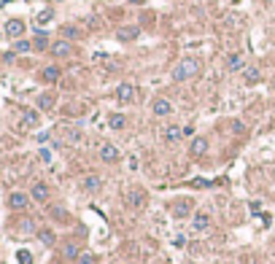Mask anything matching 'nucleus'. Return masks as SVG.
<instances>
[{"mask_svg": "<svg viewBox=\"0 0 275 264\" xmlns=\"http://www.w3.org/2000/svg\"><path fill=\"white\" fill-rule=\"evenodd\" d=\"M200 70H203V65H200V59L197 57H184L181 62L176 65V70H173V81H189V78L194 76H200Z\"/></svg>", "mask_w": 275, "mask_h": 264, "instance_id": "obj_1", "label": "nucleus"}, {"mask_svg": "<svg viewBox=\"0 0 275 264\" xmlns=\"http://www.w3.org/2000/svg\"><path fill=\"white\" fill-rule=\"evenodd\" d=\"M124 200H127V205L130 208H135V210H140L149 202V194H146L140 186H132V189H127V194H124Z\"/></svg>", "mask_w": 275, "mask_h": 264, "instance_id": "obj_2", "label": "nucleus"}, {"mask_svg": "<svg viewBox=\"0 0 275 264\" xmlns=\"http://www.w3.org/2000/svg\"><path fill=\"white\" fill-rule=\"evenodd\" d=\"M208 148H211V140L203 135H197V137H192V146H189V154L194 156V159H200V156H205L208 154Z\"/></svg>", "mask_w": 275, "mask_h": 264, "instance_id": "obj_3", "label": "nucleus"}, {"mask_svg": "<svg viewBox=\"0 0 275 264\" xmlns=\"http://www.w3.org/2000/svg\"><path fill=\"white\" fill-rule=\"evenodd\" d=\"M49 51H51V57H57V59L70 57V54H73V43L65 41V38H59V41H54V43L49 46Z\"/></svg>", "mask_w": 275, "mask_h": 264, "instance_id": "obj_4", "label": "nucleus"}, {"mask_svg": "<svg viewBox=\"0 0 275 264\" xmlns=\"http://www.w3.org/2000/svg\"><path fill=\"white\" fill-rule=\"evenodd\" d=\"M30 200H32V197L24 194V191H11V194H8V208L11 210H24L30 205Z\"/></svg>", "mask_w": 275, "mask_h": 264, "instance_id": "obj_5", "label": "nucleus"}, {"mask_svg": "<svg viewBox=\"0 0 275 264\" xmlns=\"http://www.w3.org/2000/svg\"><path fill=\"white\" fill-rule=\"evenodd\" d=\"M170 213L176 216V219H186V216H192V200H186V197H181L170 205Z\"/></svg>", "mask_w": 275, "mask_h": 264, "instance_id": "obj_6", "label": "nucleus"}, {"mask_svg": "<svg viewBox=\"0 0 275 264\" xmlns=\"http://www.w3.org/2000/svg\"><path fill=\"white\" fill-rule=\"evenodd\" d=\"M151 114H154V116H159V119L170 116V114H173V103H170V100H165V97H157V100L151 103Z\"/></svg>", "mask_w": 275, "mask_h": 264, "instance_id": "obj_7", "label": "nucleus"}, {"mask_svg": "<svg viewBox=\"0 0 275 264\" xmlns=\"http://www.w3.org/2000/svg\"><path fill=\"white\" fill-rule=\"evenodd\" d=\"M135 95H138L135 84H119V87H116V100L119 103H132V100H135Z\"/></svg>", "mask_w": 275, "mask_h": 264, "instance_id": "obj_8", "label": "nucleus"}, {"mask_svg": "<svg viewBox=\"0 0 275 264\" xmlns=\"http://www.w3.org/2000/svg\"><path fill=\"white\" fill-rule=\"evenodd\" d=\"M5 35L19 41V38L24 35V22L22 19H8V22H5Z\"/></svg>", "mask_w": 275, "mask_h": 264, "instance_id": "obj_9", "label": "nucleus"}, {"mask_svg": "<svg viewBox=\"0 0 275 264\" xmlns=\"http://www.w3.org/2000/svg\"><path fill=\"white\" fill-rule=\"evenodd\" d=\"M30 197H32V200H35V202H49V197H51V189L46 186V183H41V181H38V183H32V189H30Z\"/></svg>", "mask_w": 275, "mask_h": 264, "instance_id": "obj_10", "label": "nucleus"}, {"mask_svg": "<svg viewBox=\"0 0 275 264\" xmlns=\"http://www.w3.org/2000/svg\"><path fill=\"white\" fill-rule=\"evenodd\" d=\"M100 159L108 162V164H116L119 162V148L113 146V143H103V146H100Z\"/></svg>", "mask_w": 275, "mask_h": 264, "instance_id": "obj_11", "label": "nucleus"}, {"mask_svg": "<svg viewBox=\"0 0 275 264\" xmlns=\"http://www.w3.org/2000/svg\"><path fill=\"white\" fill-rule=\"evenodd\" d=\"M81 189H84V191H89V194H97V191L103 189V178H100V175H84Z\"/></svg>", "mask_w": 275, "mask_h": 264, "instance_id": "obj_12", "label": "nucleus"}, {"mask_svg": "<svg viewBox=\"0 0 275 264\" xmlns=\"http://www.w3.org/2000/svg\"><path fill=\"white\" fill-rule=\"evenodd\" d=\"M192 227L197 229V232H205V229L211 227V213H205V210H197V213L192 216Z\"/></svg>", "mask_w": 275, "mask_h": 264, "instance_id": "obj_13", "label": "nucleus"}, {"mask_svg": "<svg viewBox=\"0 0 275 264\" xmlns=\"http://www.w3.org/2000/svg\"><path fill=\"white\" fill-rule=\"evenodd\" d=\"M140 35V27H135V24H130V27H119L116 30V38H119V41H135V38Z\"/></svg>", "mask_w": 275, "mask_h": 264, "instance_id": "obj_14", "label": "nucleus"}, {"mask_svg": "<svg viewBox=\"0 0 275 264\" xmlns=\"http://www.w3.org/2000/svg\"><path fill=\"white\" fill-rule=\"evenodd\" d=\"M59 76H62V70H59L57 65H49V68H43V70H41V81H46V84L59 81Z\"/></svg>", "mask_w": 275, "mask_h": 264, "instance_id": "obj_15", "label": "nucleus"}, {"mask_svg": "<svg viewBox=\"0 0 275 264\" xmlns=\"http://www.w3.org/2000/svg\"><path fill=\"white\" fill-rule=\"evenodd\" d=\"M259 78H262V70L257 68V65H246L243 68V81L246 84H259Z\"/></svg>", "mask_w": 275, "mask_h": 264, "instance_id": "obj_16", "label": "nucleus"}, {"mask_svg": "<svg viewBox=\"0 0 275 264\" xmlns=\"http://www.w3.org/2000/svg\"><path fill=\"white\" fill-rule=\"evenodd\" d=\"M35 235H38V240H41V246H46V248H51L57 243V235L51 232V229H38Z\"/></svg>", "mask_w": 275, "mask_h": 264, "instance_id": "obj_17", "label": "nucleus"}, {"mask_svg": "<svg viewBox=\"0 0 275 264\" xmlns=\"http://www.w3.org/2000/svg\"><path fill=\"white\" fill-rule=\"evenodd\" d=\"M227 68H230L232 73H238V70H243V68H246L243 57H240V54H230V57H227Z\"/></svg>", "mask_w": 275, "mask_h": 264, "instance_id": "obj_18", "label": "nucleus"}, {"mask_svg": "<svg viewBox=\"0 0 275 264\" xmlns=\"http://www.w3.org/2000/svg\"><path fill=\"white\" fill-rule=\"evenodd\" d=\"M108 127L111 130H124L127 127V116L124 114H111L108 116Z\"/></svg>", "mask_w": 275, "mask_h": 264, "instance_id": "obj_19", "label": "nucleus"}, {"mask_svg": "<svg viewBox=\"0 0 275 264\" xmlns=\"http://www.w3.org/2000/svg\"><path fill=\"white\" fill-rule=\"evenodd\" d=\"M181 135H184V130L176 127V124H170V127L165 130V140H167V143H176V140H181Z\"/></svg>", "mask_w": 275, "mask_h": 264, "instance_id": "obj_20", "label": "nucleus"}, {"mask_svg": "<svg viewBox=\"0 0 275 264\" xmlns=\"http://www.w3.org/2000/svg\"><path fill=\"white\" fill-rule=\"evenodd\" d=\"M62 256H65V259H78V256H81V248H78V243H68V246L62 248Z\"/></svg>", "mask_w": 275, "mask_h": 264, "instance_id": "obj_21", "label": "nucleus"}, {"mask_svg": "<svg viewBox=\"0 0 275 264\" xmlns=\"http://www.w3.org/2000/svg\"><path fill=\"white\" fill-rule=\"evenodd\" d=\"M22 124H24L27 130L38 127V114H35V111H24V114H22Z\"/></svg>", "mask_w": 275, "mask_h": 264, "instance_id": "obj_22", "label": "nucleus"}, {"mask_svg": "<svg viewBox=\"0 0 275 264\" xmlns=\"http://www.w3.org/2000/svg\"><path fill=\"white\" fill-rule=\"evenodd\" d=\"M38 108H41V111H51V108H54V95H49V92L41 95V97H38Z\"/></svg>", "mask_w": 275, "mask_h": 264, "instance_id": "obj_23", "label": "nucleus"}, {"mask_svg": "<svg viewBox=\"0 0 275 264\" xmlns=\"http://www.w3.org/2000/svg\"><path fill=\"white\" fill-rule=\"evenodd\" d=\"M16 229H19V235H32V232H35V221H32V219H22Z\"/></svg>", "mask_w": 275, "mask_h": 264, "instance_id": "obj_24", "label": "nucleus"}, {"mask_svg": "<svg viewBox=\"0 0 275 264\" xmlns=\"http://www.w3.org/2000/svg\"><path fill=\"white\" fill-rule=\"evenodd\" d=\"M32 46H35L38 51L49 49V35H46V32H38V35H35V43H32Z\"/></svg>", "mask_w": 275, "mask_h": 264, "instance_id": "obj_25", "label": "nucleus"}, {"mask_svg": "<svg viewBox=\"0 0 275 264\" xmlns=\"http://www.w3.org/2000/svg\"><path fill=\"white\" fill-rule=\"evenodd\" d=\"M62 38H65V41H73V38H78V27H73V24H65V27H62Z\"/></svg>", "mask_w": 275, "mask_h": 264, "instance_id": "obj_26", "label": "nucleus"}, {"mask_svg": "<svg viewBox=\"0 0 275 264\" xmlns=\"http://www.w3.org/2000/svg\"><path fill=\"white\" fill-rule=\"evenodd\" d=\"M76 262H78V264H97V256L89 254V251H81V256H78Z\"/></svg>", "mask_w": 275, "mask_h": 264, "instance_id": "obj_27", "label": "nucleus"}, {"mask_svg": "<svg viewBox=\"0 0 275 264\" xmlns=\"http://www.w3.org/2000/svg\"><path fill=\"white\" fill-rule=\"evenodd\" d=\"M32 49V43L30 41H24V38H19L16 46H14V51H19V54H24V51H30Z\"/></svg>", "mask_w": 275, "mask_h": 264, "instance_id": "obj_28", "label": "nucleus"}, {"mask_svg": "<svg viewBox=\"0 0 275 264\" xmlns=\"http://www.w3.org/2000/svg\"><path fill=\"white\" fill-rule=\"evenodd\" d=\"M16 262H19V264H32L30 251H19V254H16Z\"/></svg>", "mask_w": 275, "mask_h": 264, "instance_id": "obj_29", "label": "nucleus"}, {"mask_svg": "<svg viewBox=\"0 0 275 264\" xmlns=\"http://www.w3.org/2000/svg\"><path fill=\"white\" fill-rule=\"evenodd\" d=\"M51 216H54L57 221H65V219H68V213H65L62 208H51Z\"/></svg>", "mask_w": 275, "mask_h": 264, "instance_id": "obj_30", "label": "nucleus"}, {"mask_svg": "<svg viewBox=\"0 0 275 264\" xmlns=\"http://www.w3.org/2000/svg\"><path fill=\"white\" fill-rule=\"evenodd\" d=\"M81 137H84V135H81L78 130H70V132H68V140H70V143H78Z\"/></svg>", "mask_w": 275, "mask_h": 264, "instance_id": "obj_31", "label": "nucleus"}, {"mask_svg": "<svg viewBox=\"0 0 275 264\" xmlns=\"http://www.w3.org/2000/svg\"><path fill=\"white\" fill-rule=\"evenodd\" d=\"M51 16H54V14H51V11H41V14H38V24H46V22H49Z\"/></svg>", "mask_w": 275, "mask_h": 264, "instance_id": "obj_32", "label": "nucleus"}, {"mask_svg": "<svg viewBox=\"0 0 275 264\" xmlns=\"http://www.w3.org/2000/svg\"><path fill=\"white\" fill-rule=\"evenodd\" d=\"M140 22H143V24H154V16H151V14H143V19H140Z\"/></svg>", "mask_w": 275, "mask_h": 264, "instance_id": "obj_33", "label": "nucleus"}, {"mask_svg": "<svg viewBox=\"0 0 275 264\" xmlns=\"http://www.w3.org/2000/svg\"><path fill=\"white\" fill-rule=\"evenodd\" d=\"M273 92H275V78H273Z\"/></svg>", "mask_w": 275, "mask_h": 264, "instance_id": "obj_34", "label": "nucleus"}, {"mask_svg": "<svg viewBox=\"0 0 275 264\" xmlns=\"http://www.w3.org/2000/svg\"><path fill=\"white\" fill-rule=\"evenodd\" d=\"M132 3H143V0H132Z\"/></svg>", "mask_w": 275, "mask_h": 264, "instance_id": "obj_35", "label": "nucleus"}, {"mask_svg": "<svg viewBox=\"0 0 275 264\" xmlns=\"http://www.w3.org/2000/svg\"><path fill=\"white\" fill-rule=\"evenodd\" d=\"M232 3H238V0H232Z\"/></svg>", "mask_w": 275, "mask_h": 264, "instance_id": "obj_36", "label": "nucleus"}, {"mask_svg": "<svg viewBox=\"0 0 275 264\" xmlns=\"http://www.w3.org/2000/svg\"><path fill=\"white\" fill-rule=\"evenodd\" d=\"M0 264H3V262H0Z\"/></svg>", "mask_w": 275, "mask_h": 264, "instance_id": "obj_37", "label": "nucleus"}]
</instances>
